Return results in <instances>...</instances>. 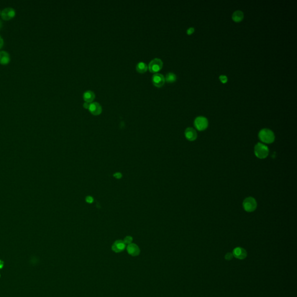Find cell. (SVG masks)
I'll list each match as a JSON object with an SVG mask.
<instances>
[{
	"label": "cell",
	"mask_w": 297,
	"mask_h": 297,
	"mask_svg": "<svg viewBox=\"0 0 297 297\" xmlns=\"http://www.w3.org/2000/svg\"><path fill=\"white\" fill-rule=\"evenodd\" d=\"M258 137L263 143L268 144L273 143L275 140V136L273 131L267 128L262 129L260 131Z\"/></svg>",
	"instance_id": "1"
},
{
	"label": "cell",
	"mask_w": 297,
	"mask_h": 297,
	"mask_svg": "<svg viewBox=\"0 0 297 297\" xmlns=\"http://www.w3.org/2000/svg\"><path fill=\"white\" fill-rule=\"evenodd\" d=\"M269 150L265 145L258 143L254 148V153L255 156L259 158L263 159L266 158L269 154Z\"/></svg>",
	"instance_id": "2"
},
{
	"label": "cell",
	"mask_w": 297,
	"mask_h": 297,
	"mask_svg": "<svg viewBox=\"0 0 297 297\" xmlns=\"http://www.w3.org/2000/svg\"><path fill=\"white\" fill-rule=\"evenodd\" d=\"M194 124L197 130L204 131L207 128L208 126V122L207 118L203 116H199L194 120Z\"/></svg>",
	"instance_id": "3"
},
{
	"label": "cell",
	"mask_w": 297,
	"mask_h": 297,
	"mask_svg": "<svg viewBox=\"0 0 297 297\" xmlns=\"http://www.w3.org/2000/svg\"><path fill=\"white\" fill-rule=\"evenodd\" d=\"M163 66V62L159 58H154L148 64V69L149 71L153 73H156L162 69Z\"/></svg>",
	"instance_id": "4"
},
{
	"label": "cell",
	"mask_w": 297,
	"mask_h": 297,
	"mask_svg": "<svg viewBox=\"0 0 297 297\" xmlns=\"http://www.w3.org/2000/svg\"><path fill=\"white\" fill-rule=\"evenodd\" d=\"M243 207L247 212H253L256 210L257 207V203L255 199L252 197H248L246 198L243 201Z\"/></svg>",
	"instance_id": "5"
},
{
	"label": "cell",
	"mask_w": 297,
	"mask_h": 297,
	"mask_svg": "<svg viewBox=\"0 0 297 297\" xmlns=\"http://www.w3.org/2000/svg\"><path fill=\"white\" fill-rule=\"evenodd\" d=\"M16 15V11L13 8L7 7L1 12V18L5 20H9L14 18Z\"/></svg>",
	"instance_id": "6"
},
{
	"label": "cell",
	"mask_w": 297,
	"mask_h": 297,
	"mask_svg": "<svg viewBox=\"0 0 297 297\" xmlns=\"http://www.w3.org/2000/svg\"><path fill=\"white\" fill-rule=\"evenodd\" d=\"M152 81L153 85L158 88L163 87L165 84V77L164 76L160 73H155L153 74L152 78Z\"/></svg>",
	"instance_id": "7"
},
{
	"label": "cell",
	"mask_w": 297,
	"mask_h": 297,
	"mask_svg": "<svg viewBox=\"0 0 297 297\" xmlns=\"http://www.w3.org/2000/svg\"><path fill=\"white\" fill-rule=\"evenodd\" d=\"M88 110L93 115L98 116L101 114L102 112V108L101 105L98 102H92L90 104Z\"/></svg>",
	"instance_id": "8"
},
{
	"label": "cell",
	"mask_w": 297,
	"mask_h": 297,
	"mask_svg": "<svg viewBox=\"0 0 297 297\" xmlns=\"http://www.w3.org/2000/svg\"><path fill=\"white\" fill-rule=\"evenodd\" d=\"M184 135L187 140L189 141H194L197 137V134L196 131L191 127H189L184 131Z\"/></svg>",
	"instance_id": "9"
},
{
	"label": "cell",
	"mask_w": 297,
	"mask_h": 297,
	"mask_svg": "<svg viewBox=\"0 0 297 297\" xmlns=\"http://www.w3.org/2000/svg\"><path fill=\"white\" fill-rule=\"evenodd\" d=\"M233 255L239 260H243L247 256V252L244 248L237 247L233 251Z\"/></svg>",
	"instance_id": "10"
},
{
	"label": "cell",
	"mask_w": 297,
	"mask_h": 297,
	"mask_svg": "<svg viewBox=\"0 0 297 297\" xmlns=\"http://www.w3.org/2000/svg\"><path fill=\"white\" fill-rule=\"evenodd\" d=\"M10 61V55L5 51H0V64L2 65L8 64Z\"/></svg>",
	"instance_id": "11"
},
{
	"label": "cell",
	"mask_w": 297,
	"mask_h": 297,
	"mask_svg": "<svg viewBox=\"0 0 297 297\" xmlns=\"http://www.w3.org/2000/svg\"><path fill=\"white\" fill-rule=\"evenodd\" d=\"M95 98V95L94 92L92 91H90V90L86 91L83 95V98H84V101L86 102L89 103V104H91L93 102Z\"/></svg>",
	"instance_id": "12"
},
{
	"label": "cell",
	"mask_w": 297,
	"mask_h": 297,
	"mask_svg": "<svg viewBox=\"0 0 297 297\" xmlns=\"http://www.w3.org/2000/svg\"><path fill=\"white\" fill-rule=\"evenodd\" d=\"M243 19H244V14L241 10H236L233 13L232 15L233 20L237 23L242 22L243 20Z\"/></svg>",
	"instance_id": "13"
},
{
	"label": "cell",
	"mask_w": 297,
	"mask_h": 297,
	"mask_svg": "<svg viewBox=\"0 0 297 297\" xmlns=\"http://www.w3.org/2000/svg\"><path fill=\"white\" fill-rule=\"evenodd\" d=\"M125 247V244L124 242H123L121 240L116 241L113 245V250L116 252H120L121 251L123 250Z\"/></svg>",
	"instance_id": "14"
},
{
	"label": "cell",
	"mask_w": 297,
	"mask_h": 297,
	"mask_svg": "<svg viewBox=\"0 0 297 297\" xmlns=\"http://www.w3.org/2000/svg\"><path fill=\"white\" fill-rule=\"evenodd\" d=\"M148 65L143 62H140L136 66V70L140 73L142 74L144 73L148 70Z\"/></svg>",
	"instance_id": "15"
},
{
	"label": "cell",
	"mask_w": 297,
	"mask_h": 297,
	"mask_svg": "<svg viewBox=\"0 0 297 297\" xmlns=\"http://www.w3.org/2000/svg\"><path fill=\"white\" fill-rule=\"evenodd\" d=\"M127 250L129 254L132 255H136L140 253V249L136 245L130 244L127 247Z\"/></svg>",
	"instance_id": "16"
},
{
	"label": "cell",
	"mask_w": 297,
	"mask_h": 297,
	"mask_svg": "<svg viewBox=\"0 0 297 297\" xmlns=\"http://www.w3.org/2000/svg\"><path fill=\"white\" fill-rule=\"evenodd\" d=\"M176 76L174 73H168V74H166L165 81L168 83H173L176 81Z\"/></svg>",
	"instance_id": "17"
},
{
	"label": "cell",
	"mask_w": 297,
	"mask_h": 297,
	"mask_svg": "<svg viewBox=\"0 0 297 297\" xmlns=\"http://www.w3.org/2000/svg\"><path fill=\"white\" fill-rule=\"evenodd\" d=\"M219 80L222 83V84H226L227 82V77L226 76H224V75H220L219 77Z\"/></svg>",
	"instance_id": "18"
},
{
	"label": "cell",
	"mask_w": 297,
	"mask_h": 297,
	"mask_svg": "<svg viewBox=\"0 0 297 297\" xmlns=\"http://www.w3.org/2000/svg\"><path fill=\"white\" fill-rule=\"evenodd\" d=\"M132 241V238L131 237V236H127L124 239V243L130 244Z\"/></svg>",
	"instance_id": "19"
},
{
	"label": "cell",
	"mask_w": 297,
	"mask_h": 297,
	"mask_svg": "<svg viewBox=\"0 0 297 297\" xmlns=\"http://www.w3.org/2000/svg\"><path fill=\"white\" fill-rule=\"evenodd\" d=\"M233 255L232 253H229L226 254V255H225V259L226 260H228V261H230L232 259Z\"/></svg>",
	"instance_id": "20"
},
{
	"label": "cell",
	"mask_w": 297,
	"mask_h": 297,
	"mask_svg": "<svg viewBox=\"0 0 297 297\" xmlns=\"http://www.w3.org/2000/svg\"><path fill=\"white\" fill-rule=\"evenodd\" d=\"M194 28L193 27H190L187 30V34H188V35H192L193 33H194Z\"/></svg>",
	"instance_id": "21"
},
{
	"label": "cell",
	"mask_w": 297,
	"mask_h": 297,
	"mask_svg": "<svg viewBox=\"0 0 297 297\" xmlns=\"http://www.w3.org/2000/svg\"><path fill=\"white\" fill-rule=\"evenodd\" d=\"M86 200L87 202L88 203H92L93 201H94V199L91 196H87L86 197Z\"/></svg>",
	"instance_id": "22"
},
{
	"label": "cell",
	"mask_w": 297,
	"mask_h": 297,
	"mask_svg": "<svg viewBox=\"0 0 297 297\" xmlns=\"http://www.w3.org/2000/svg\"><path fill=\"white\" fill-rule=\"evenodd\" d=\"M113 176L117 179H120L122 177V174L120 172H116L114 174Z\"/></svg>",
	"instance_id": "23"
},
{
	"label": "cell",
	"mask_w": 297,
	"mask_h": 297,
	"mask_svg": "<svg viewBox=\"0 0 297 297\" xmlns=\"http://www.w3.org/2000/svg\"><path fill=\"white\" fill-rule=\"evenodd\" d=\"M4 45V40L2 38V37L0 35V49Z\"/></svg>",
	"instance_id": "24"
},
{
	"label": "cell",
	"mask_w": 297,
	"mask_h": 297,
	"mask_svg": "<svg viewBox=\"0 0 297 297\" xmlns=\"http://www.w3.org/2000/svg\"><path fill=\"white\" fill-rule=\"evenodd\" d=\"M89 105H90V104H89V103L84 102V104H83V107H84L85 109H89Z\"/></svg>",
	"instance_id": "25"
},
{
	"label": "cell",
	"mask_w": 297,
	"mask_h": 297,
	"mask_svg": "<svg viewBox=\"0 0 297 297\" xmlns=\"http://www.w3.org/2000/svg\"><path fill=\"white\" fill-rule=\"evenodd\" d=\"M2 22L0 20V28H1L2 27Z\"/></svg>",
	"instance_id": "26"
},
{
	"label": "cell",
	"mask_w": 297,
	"mask_h": 297,
	"mask_svg": "<svg viewBox=\"0 0 297 297\" xmlns=\"http://www.w3.org/2000/svg\"><path fill=\"white\" fill-rule=\"evenodd\" d=\"M0 15H1V10H0Z\"/></svg>",
	"instance_id": "27"
}]
</instances>
